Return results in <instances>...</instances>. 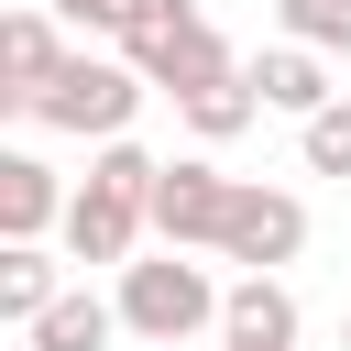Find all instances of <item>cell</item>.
Instances as JSON below:
<instances>
[{"instance_id":"7c38bea8","label":"cell","mask_w":351,"mask_h":351,"mask_svg":"<svg viewBox=\"0 0 351 351\" xmlns=\"http://www.w3.org/2000/svg\"><path fill=\"white\" fill-rule=\"evenodd\" d=\"M55 296H66V285H55V252H44V241H0V318L33 329Z\"/></svg>"},{"instance_id":"6da1fadb","label":"cell","mask_w":351,"mask_h":351,"mask_svg":"<svg viewBox=\"0 0 351 351\" xmlns=\"http://www.w3.org/2000/svg\"><path fill=\"white\" fill-rule=\"evenodd\" d=\"M154 154L143 143H99V165H88V186L66 197V252L77 263H132V241L154 230Z\"/></svg>"},{"instance_id":"ac0fdd59","label":"cell","mask_w":351,"mask_h":351,"mask_svg":"<svg viewBox=\"0 0 351 351\" xmlns=\"http://www.w3.org/2000/svg\"><path fill=\"white\" fill-rule=\"evenodd\" d=\"M340 340H351V329H340Z\"/></svg>"},{"instance_id":"8fae6325","label":"cell","mask_w":351,"mask_h":351,"mask_svg":"<svg viewBox=\"0 0 351 351\" xmlns=\"http://www.w3.org/2000/svg\"><path fill=\"white\" fill-rule=\"evenodd\" d=\"M176 110H186V132H197V143H230V132H252V110H263V88H252V66H230V77H208V88H186Z\"/></svg>"},{"instance_id":"5b68a950","label":"cell","mask_w":351,"mask_h":351,"mask_svg":"<svg viewBox=\"0 0 351 351\" xmlns=\"http://www.w3.org/2000/svg\"><path fill=\"white\" fill-rule=\"evenodd\" d=\"M230 197H241V176H219L208 154H176V165L154 176V230H165L176 252H197V241L230 230Z\"/></svg>"},{"instance_id":"30bf717a","label":"cell","mask_w":351,"mask_h":351,"mask_svg":"<svg viewBox=\"0 0 351 351\" xmlns=\"http://www.w3.org/2000/svg\"><path fill=\"white\" fill-rule=\"evenodd\" d=\"M219 340H274V351H296V296H285L274 274H241L230 307H219Z\"/></svg>"},{"instance_id":"2e32d148","label":"cell","mask_w":351,"mask_h":351,"mask_svg":"<svg viewBox=\"0 0 351 351\" xmlns=\"http://www.w3.org/2000/svg\"><path fill=\"white\" fill-rule=\"evenodd\" d=\"M44 11H55V22H77V33H132L154 0H44Z\"/></svg>"},{"instance_id":"277c9868","label":"cell","mask_w":351,"mask_h":351,"mask_svg":"<svg viewBox=\"0 0 351 351\" xmlns=\"http://www.w3.org/2000/svg\"><path fill=\"white\" fill-rule=\"evenodd\" d=\"M121 55L165 88V99H186V88H208V77H230V44H219V22L197 11V0H154L132 33H121Z\"/></svg>"},{"instance_id":"9a60e30c","label":"cell","mask_w":351,"mask_h":351,"mask_svg":"<svg viewBox=\"0 0 351 351\" xmlns=\"http://www.w3.org/2000/svg\"><path fill=\"white\" fill-rule=\"evenodd\" d=\"M285 11V44H318V55H351V0H274Z\"/></svg>"},{"instance_id":"52a82bcc","label":"cell","mask_w":351,"mask_h":351,"mask_svg":"<svg viewBox=\"0 0 351 351\" xmlns=\"http://www.w3.org/2000/svg\"><path fill=\"white\" fill-rule=\"evenodd\" d=\"M55 66H66L55 11H11V22H0V99H11V110H33V99L55 88Z\"/></svg>"},{"instance_id":"9c48e42d","label":"cell","mask_w":351,"mask_h":351,"mask_svg":"<svg viewBox=\"0 0 351 351\" xmlns=\"http://www.w3.org/2000/svg\"><path fill=\"white\" fill-rule=\"evenodd\" d=\"M55 219H66L55 165H44V154H0V241H44Z\"/></svg>"},{"instance_id":"e0dca14e","label":"cell","mask_w":351,"mask_h":351,"mask_svg":"<svg viewBox=\"0 0 351 351\" xmlns=\"http://www.w3.org/2000/svg\"><path fill=\"white\" fill-rule=\"evenodd\" d=\"M219 351H274V340H219Z\"/></svg>"},{"instance_id":"3957f363","label":"cell","mask_w":351,"mask_h":351,"mask_svg":"<svg viewBox=\"0 0 351 351\" xmlns=\"http://www.w3.org/2000/svg\"><path fill=\"white\" fill-rule=\"evenodd\" d=\"M143 88H154V77H143L132 55H66L55 88L33 99V121H44V132H77V143H121L132 110H143Z\"/></svg>"},{"instance_id":"7a4b0ae2","label":"cell","mask_w":351,"mask_h":351,"mask_svg":"<svg viewBox=\"0 0 351 351\" xmlns=\"http://www.w3.org/2000/svg\"><path fill=\"white\" fill-rule=\"evenodd\" d=\"M110 307H121L132 340H165V351H176V340H197V329L230 307V285H208V263H186V252L165 241L154 263H121V296H110Z\"/></svg>"},{"instance_id":"5bb4252c","label":"cell","mask_w":351,"mask_h":351,"mask_svg":"<svg viewBox=\"0 0 351 351\" xmlns=\"http://www.w3.org/2000/svg\"><path fill=\"white\" fill-rule=\"evenodd\" d=\"M296 154H307V176H351V99H329L318 121H296Z\"/></svg>"},{"instance_id":"4fadbf2b","label":"cell","mask_w":351,"mask_h":351,"mask_svg":"<svg viewBox=\"0 0 351 351\" xmlns=\"http://www.w3.org/2000/svg\"><path fill=\"white\" fill-rule=\"evenodd\" d=\"M121 329V307H99V296H55L44 318H33V351H99Z\"/></svg>"},{"instance_id":"ba28073f","label":"cell","mask_w":351,"mask_h":351,"mask_svg":"<svg viewBox=\"0 0 351 351\" xmlns=\"http://www.w3.org/2000/svg\"><path fill=\"white\" fill-rule=\"evenodd\" d=\"M252 88H263V110H285V121H318L340 88H329V66H318V44H274V55H252Z\"/></svg>"},{"instance_id":"8992f818","label":"cell","mask_w":351,"mask_h":351,"mask_svg":"<svg viewBox=\"0 0 351 351\" xmlns=\"http://www.w3.org/2000/svg\"><path fill=\"white\" fill-rule=\"evenodd\" d=\"M219 252H230V263H252V274H274V263H296V252H307V208H296L285 186H241V197H230Z\"/></svg>"}]
</instances>
